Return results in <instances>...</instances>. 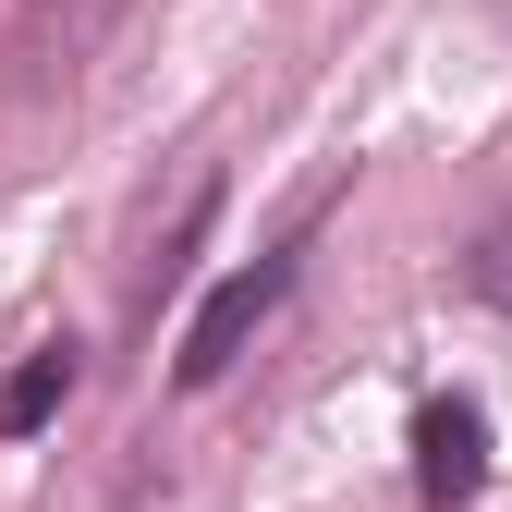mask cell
Listing matches in <instances>:
<instances>
[{
  "instance_id": "obj_2",
  "label": "cell",
  "mask_w": 512,
  "mask_h": 512,
  "mask_svg": "<svg viewBox=\"0 0 512 512\" xmlns=\"http://www.w3.org/2000/svg\"><path fill=\"white\" fill-rule=\"evenodd\" d=\"M305 281V232L281 244V256H256V269H232L208 305H196V330H183V354H171V378H183V391H208V378H232V354L256 342V330H269V317H281V293Z\"/></svg>"
},
{
  "instance_id": "obj_1",
  "label": "cell",
  "mask_w": 512,
  "mask_h": 512,
  "mask_svg": "<svg viewBox=\"0 0 512 512\" xmlns=\"http://www.w3.org/2000/svg\"><path fill=\"white\" fill-rule=\"evenodd\" d=\"M135 0H13V25H0V86L13 98H74L98 74V49L122 37Z\"/></svg>"
},
{
  "instance_id": "obj_4",
  "label": "cell",
  "mask_w": 512,
  "mask_h": 512,
  "mask_svg": "<svg viewBox=\"0 0 512 512\" xmlns=\"http://www.w3.org/2000/svg\"><path fill=\"white\" fill-rule=\"evenodd\" d=\"M61 403H74V342H37L13 378H0V439H37Z\"/></svg>"
},
{
  "instance_id": "obj_5",
  "label": "cell",
  "mask_w": 512,
  "mask_h": 512,
  "mask_svg": "<svg viewBox=\"0 0 512 512\" xmlns=\"http://www.w3.org/2000/svg\"><path fill=\"white\" fill-rule=\"evenodd\" d=\"M452 281H464L476 305H500V317H512V208H488V220L464 232V256H452Z\"/></svg>"
},
{
  "instance_id": "obj_3",
  "label": "cell",
  "mask_w": 512,
  "mask_h": 512,
  "mask_svg": "<svg viewBox=\"0 0 512 512\" xmlns=\"http://www.w3.org/2000/svg\"><path fill=\"white\" fill-rule=\"evenodd\" d=\"M476 488H488V403L476 391H439L415 415V500L427 512H464Z\"/></svg>"
}]
</instances>
